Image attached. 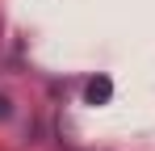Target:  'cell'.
<instances>
[{"label":"cell","instance_id":"cell-2","mask_svg":"<svg viewBox=\"0 0 155 151\" xmlns=\"http://www.w3.org/2000/svg\"><path fill=\"white\" fill-rule=\"evenodd\" d=\"M8 113H13V109H8V97H0V122H4Z\"/></svg>","mask_w":155,"mask_h":151},{"label":"cell","instance_id":"cell-1","mask_svg":"<svg viewBox=\"0 0 155 151\" xmlns=\"http://www.w3.org/2000/svg\"><path fill=\"white\" fill-rule=\"evenodd\" d=\"M113 97V84H109V80H92V84H88V101H92V105H105V101Z\"/></svg>","mask_w":155,"mask_h":151}]
</instances>
